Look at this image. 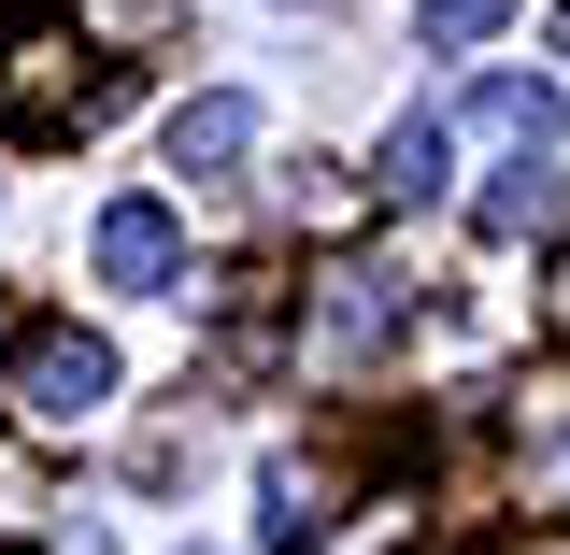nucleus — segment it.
I'll use <instances>...</instances> for the list:
<instances>
[{
  "instance_id": "7",
  "label": "nucleus",
  "mask_w": 570,
  "mask_h": 555,
  "mask_svg": "<svg viewBox=\"0 0 570 555\" xmlns=\"http://www.w3.org/2000/svg\"><path fill=\"white\" fill-rule=\"evenodd\" d=\"M471 129H499V142H542V157H557V129H570V86H528V71H485V86H471Z\"/></svg>"
},
{
  "instance_id": "1",
  "label": "nucleus",
  "mask_w": 570,
  "mask_h": 555,
  "mask_svg": "<svg viewBox=\"0 0 570 555\" xmlns=\"http://www.w3.org/2000/svg\"><path fill=\"white\" fill-rule=\"evenodd\" d=\"M115 86H129L115 43H86V29H14V43H0V129L14 142H71V129L115 115Z\"/></svg>"
},
{
  "instance_id": "15",
  "label": "nucleus",
  "mask_w": 570,
  "mask_h": 555,
  "mask_svg": "<svg viewBox=\"0 0 570 555\" xmlns=\"http://www.w3.org/2000/svg\"><path fill=\"white\" fill-rule=\"evenodd\" d=\"M557 58H570V0H557Z\"/></svg>"
},
{
  "instance_id": "9",
  "label": "nucleus",
  "mask_w": 570,
  "mask_h": 555,
  "mask_svg": "<svg viewBox=\"0 0 570 555\" xmlns=\"http://www.w3.org/2000/svg\"><path fill=\"white\" fill-rule=\"evenodd\" d=\"M442 157H456V142H442V115H400V129H385V171H371V186H385V200H442Z\"/></svg>"
},
{
  "instance_id": "8",
  "label": "nucleus",
  "mask_w": 570,
  "mask_h": 555,
  "mask_svg": "<svg viewBox=\"0 0 570 555\" xmlns=\"http://www.w3.org/2000/svg\"><path fill=\"white\" fill-rule=\"evenodd\" d=\"M257 498H272V542H285V555L314 542V527H343V470H328V456H272V485H257Z\"/></svg>"
},
{
  "instance_id": "10",
  "label": "nucleus",
  "mask_w": 570,
  "mask_h": 555,
  "mask_svg": "<svg viewBox=\"0 0 570 555\" xmlns=\"http://www.w3.org/2000/svg\"><path fill=\"white\" fill-rule=\"evenodd\" d=\"M285 214H299V228H356V186H328V157H299V171H285Z\"/></svg>"
},
{
  "instance_id": "3",
  "label": "nucleus",
  "mask_w": 570,
  "mask_h": 555,
  "mask_svg": "<svg viewBox=\"0 0 570 555\" xmlns=\"http://www.w3.org/2000/svg\"><path fill=\"white\" fill-rule=\"evenodd\" d=\"M157 157H171L186 186H214V171H243V157H257V100H243V86H200V100H186V115L157 129Z\"/></svg>"
},
{
  "instance_id": "6",
  "label": "nucleus",
  "mask_w": 570,
  "mask_h": 555,
  "mask_svg": "<svg viewBox=\"0 0 570 555\" xmlns=\"http://www.w3.org/2000/svg\"><path fill=\"white\" fill-rule=\"evenodd\" d=\"M86 257H100V285H171V200H115Z\"/></svg>"
},
{
  "instance_id": "2",
  "label": "nucleus",
  "mask_w": 570,
  "mask_h": 555,
  "mask_svg": "<svg viewBox=\"0 0 570 555\" xmlns=\"http://www.w3.org/2000/svg\"><path fill=\"white\" fill-rule=\"evenodd\" d=\"M0 399H14L29 442H71V427H100V399H115V343H100V328H43V343L14 356Z\"/></svg>"
},
{
  "instance_id": "17",
  "label": "nucleus",
  "mask_w": 570,
  "mask_h": 555,
  "mask_svg": "<svg viewBox=\"0 0 570 555\" xmlns=\"http://www.w3.org/2000/svg\"><path fill=\"white\" fill-rule=\"evenodd\" d=\"M557 314H570V285H557Z\"/></svg>"
},
{
  "instance_id": "13",
  "label": "nucleus",
  "mask_w": 570,
  "mask_h": 555,
  "mask_svg": "<svg viewBox=\"0 0 570 555\" xmlns=\"http://www.w3.org/2000/svg\"><path fill=\"white\" fill-rule=\"evenodd\" d=\"M385 542H414V513H400V498H371V527H356L343 555H385Z\"/></svg>"
},
{
  "instance_id": "16",
  "label": "nucleus",
  "mask_w": 570,
  "mask_h": 555,
  "mask_svg": "<svg viewBox=\"0 0 570 555\" xmlns=\"http://www.w3.org/2000/svg\"><path fill=\"white\" fill-rule=\"evenodd\" d=\"M0 343H14V314H0Z\"/></svg>"
},
{
  "instance_id": "14",
  "label": "nucleus",
  "mask_w": 570,
  "mask_h": 555,
  "mask_svg": "<svg viewBox=\"0 0 570 555\" xmlns=\"http://www.w3.org/2000/svg\"><path fill=\"white\" fill-rule=\"evenodd\" d=\"M485 555H570V527H557V513H542V527H499Z\"/></svg>"
},
{
  "instance_id": "12",
  "label": "nucleus",
  "mask_w": 570,
  "mask_h": 555,
  "mask_svg": "<svg viewBox=\"0 0 570 555\" xmlns=\"http://www.w3.org/2000/svg\"><path fill=\"white\" fill-rule=\"evenodd\" d=\"M499 14H513V0H414V29H428V43H442V58H456V43H485Z\"/></svg>"
},
{
  "instance_id": "4",
  "label": "nucleus",
  "mask_w": 570,
  "mask_h": 555,
  "mask_svg": "<svg viewBox=\"0 0 570 555\" xmlns=\"http://www.w3.org/2000/svg\"><path fill=\"white\" fill-rule=\"evenodd\" d=\"M557 214H570V186L542 171V142H513V171L471 200V228H485V242H528V228H557Z\"/></svg>"
},
{
  "instance_id": "11",
  "label": "nucleus",
  "mask_w": 570,
  "mask_h": 555,
  "mask_svg": "<svg viewBox=\"0 0 570 555\" xmlns=\"http://www.w3.org/2000/svg\"><path fill=\"white\" fill-rule=\"evenodd\" d=\"M171 14H186V0H86V43H115V58H129L142 29H171Z\"/></svg>"
},
{
  "instance_id": "5",
  "label": "nucleus",
  "mask_w": 570,
  "mask_h": 555,
  "mask_svg": "<svg viewBox=\"0 0 570 555\" xmlns=\"http://www.w3.org/2000/svg\"><path fill=\"white\" fill-rule=\"evenodd\" d=\"M414 328V285L400 271H343L328 285V356H371V343H400Z\"/></svg>"
}]
</instances>
